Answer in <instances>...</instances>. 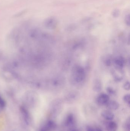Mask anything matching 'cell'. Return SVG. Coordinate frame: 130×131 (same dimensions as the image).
Masks as SVG:
<instances>
[{"label":"cell","mask_w":130,"mask_h":131,"mask_svg":"<svg viewBox=\"0 0 130 131\" xmlns=\"http://www.w3.org/2000/svg\"><path fill=\"white\" fill-rule=\"evenodd\" d=\"M86 131H103L99 127H93L91 126H88L86 128Z\"/></svg>","instance_id":"obj_17"},{"label":"cell","mask_w":130,"mask_h":131,"mask_svg":"<svg viewBox=\"0 0 130 131\" xmlns=\"http://www.w3.org/2000/svg\"><path fill=\"white\" fill-rule=\"evenodd\" d=\"M124 128L126 131H130V118L127 119L124 125Z\"/></svg>","instance_id":"obj_18"},{"label":"cell","mask_w":130,"mask_h":131,"mask_svg":"<svg viewBox=\"0 0 130 131\" xmlns=\"http://www.w3.org/2000/svg\"><path fill=\"white\" fill-rule=\"evenodd\" d=\"M125 21H126V24L128 26L130 25V17L129 15H127L126 17V19H125Z\"/></svg>","instance_id":"obj_22"},{"label":"cell","mask_w":130,"mask_h":131,"mask_svg":"<svg viewBox=\"0 0 130 131\" xmlns=\"http://www.w3.org/2000/svg\"><path fill=\"white\" fill-rule=\"evenodd\" d=\"M73 61L70 58L66 57L63 58L61 62V67L63 70L67 71L70 68H72Z\"/></svg>","instance_id":"obj_8"},{"label":"cell","mask_w":130,"mask_h":131,"mask_svg":"<svg viewBox=\"0 0 130 131\" xmlns=\"http://www.w3.org/2000/svg\"><path fill=\"white\" fill-rule=\"evenodd\" d=\"M105 105L109 110H113V111L117 110L120 107L119 103L116 101H113V100L112 101L110 100Z\"/></svg>","instance_id":"obj_12"},{"label":"cell","mask_w":130,"mask_h":131,"mask_svg":"<svg viewBox=\"0 0 130 131\" xmlns=\"http://www.w3.org/2000/svg\"><path fill=\"white\" fill-rule=\"evenodd\" d=\"M107 91L108 92V94H110L111 95H113L114 94V91L111 88H108L107 89Z\"/></svg>","instance_id":"obj_23"},{"label":"cell","mask_w":130,"mask_h":131,"mask_svg":"<svg viewBox=\"0 0 130 131\" xmlns=\"http://www.w3.org/2000/svg\"><path fill=\"white\" fill-rule=\"evenodd\" d=\"M75 118L73 114H69L67 115L66 118L65 124L67 127H72L75 124Z\"/></svg>","instance_id":"obj_13"},{"label":"cell","mask_w":130,"mask_h":131,"mask_svg":"<svg viewBox=\"0 0 130 131\" xmlns=\"http://www.w3.org/2000/svg\"><path fill=\"white\" fill-rule=\"evenodd\" d=\"M70 131H78L76 129H75V128H72V129H71L70 130Z\"/></svg>","instance_id":"obj_25"},{"label":"cell","mask_w":130,"mask_h":131,"mask_svg":"<svg viewBox=\"0 0 130 131\" xmlns=\"http://www.w3.org/2000/svg\"><path fill=\"white\" fill-rule=\"evenodd\" d=\"M86 73L84 68L79 64L73 65L71 69L70 82L75 86L82 85L85 81Z\"/></svg>","instance_id":"obj_1"},{"label":"cell","mask_w":130,"mask_h":131,"mask_svg":"<svg viewBox=\"0 0 130 131\" xmlns=\"http://www.w3.org/2000/svg\"><path fill=\"white\" fill-rule=\"evenodd\" d=\"M113 59L111 56L110 55H105L102 59V61L105 66L109 67L113 63Z\"/></svg>","instance_id":"obj_15"},{"label":"cell","mask_w":130,"mask_h":131,"mask_svg":"<svg viewBox=\"0 0 130 131\" xmlns=\"http://www.w3.org/2000/svg\"><path fill=\"white\" fill-rule=\"evenodd\" d=\"M44 25L47 29L53 30L56 28L57 26V21L53 18H49L45 21Z\"/></svg>","instance_id":"obj_6"},{"label":"cell","mask_w":130,"mask_h":131,"mask_svg":"<svg viewBox=\"0 0 130 131\" xmlns=\"http://www.w3.org/2000/svg\"><path fill=\"white\" fill-rule=\"evenodd\" d=\"M66 83V79L62 75H57L51 79L50 85L51 88L55 90H58L62 88Z\"/></svg>","instance_id":"obj_2"},{"label":"cell","mask_w":130,"mask_h":131,"mask_svg":"<svg viewBox=\"0 0 130 131\" xmlns=\"http://www.w3.org/2000/svg\"><path fill=\"white\" fill-rule=\"evenodd\" d=\"M107 131H117L118 129V125L116 122L113 121H109L106 125Z\"/></svg>","instance_id":"obj_14"},{"label":"cell","mask_w":130,"mask_h":131,"mask_svg":"<svg viewBox=\"0 0 130 131\" xmlns=\"http://www.w3.org/2000/svg\"><path fill=\"white\" fill-rule=\"evenodd\" d=\"M20 111L25 122L27 124H29L30 122L31 119L30 115L29 112L24 107H21Z\"/></svg>","instance_id":"obj_10"},{"label":"cell","mask_w":130,"mask_h":131,"mask_svg":"<svg viewBox=\"0 0 130 131\" xmlns=\"http://www.w3.org/2000/svg\"><path fill=\"white\" fill-rule=\"evenodd\" d=\"M79 96V93L78 92L75 90H71L66 94L65 99L68 102H72L77 100Z\"/></svg>","instance_id":"obj_3"},{"label":"cell","mask_w":130,"mask_h":131,"mask_svg":"<svg viewBox=\"0 0 130 131\" xmlns=\"http://www.w3.org/2000/svg\"><path fill=\"white\" fill-rule=\"evenodd\" d=\"M112 74L114 80L117 82L121 81L123 79L124 75L123 69L116 68L112 71Z\"/></svg>","instance_id":"obj_5"},{"label":"cell","mask_w":130,"mask_h":131,"mask_svg":"<svg viewBox=\"0 0 130 131\" xmlns=\"http://www.w3.org/2000/svg\"><path fill=\"white\" fill-rule=\"evenodd\" d=\"M92 88L94 91L98 92L101 91L102 88V84L101 81L98 79H95L93 81Z\"/></svg>","instance_id":"obj_11"},{"label":"cell","mask_w":130,"mask_h":131,"mask_svg":"<svg viewBox=\"0 0 130 131\" xmlns=\"http://www.w3.org/2000/svg\"><path fill=\"white\" fill-rule=\"evenodd\" d=\"M123 101L126 104L130 105V95L129 94L125 95L123 97Z\"/></svg>","instance_id":"obj_19"},{"label":"cell","mask_w":130,"mask_h":131,"mask_svg":"<svg viewBox=\"0 0 130 131\" xmlns=\"http://www.w3.org/2000/svg\"><path fill=\"white\" fill-rule=\"evenodd\" d=\"M123 88L124 90L126 91H129L130 90V82L129 81H126L124 84Z\"/></svg>","instance_id":"obj_20"},{"label":"cell","mask_w":130,"mask_h":131,"mask_svg":"<svg viewBox=\"0 0 130 131\" xmlns=\"http://www.w3.org/2000/svg\"><path fill=\"white\" fill-rule=\"evenodd\" d=\"M113 64L114 66V68L123 69L125 66V60L122 56H117L113 59Z\"/></svg>","instance_id":"obj_4"},{"label":"cell","mask_w":130,"mask_h":131,"mask_svg":"<svg viewBox=\"0 0 130 131\" xmlns=\"http://www.w3.org/2000/svg\"><path fill=\"white\" fill-rule=\"evenodd\" d=\"M102 117L107 121H111L114 119V115L113 113L109 110H104L102 112Z\"/></svg>","instance_id":"obj_9"},{"label":"cell","mask_w":130,"mask_h":131,"mask_svg":"<svg viewBox=\"0 0 130 131\" xmlns=\"http://www.w3.org/2000/svg\"><path fill=\"white\" fill-rule=\"evenodd\" d=\"M5 102L3 99L0 97V108H3L5 107Z\"/></svg>","instance_id":"obj_21"},{"label":"cell","mask_w":130,"mask_h":131,"mask_svg":"<svg viewBox=\"0 0 130 131\" xmlns=\"http://www.w3.org/2000/svg\"><path fill=\"white\" fill-rule=\"evenodd\" d=\"M45 126L49 131H50L55 128L56 125L54 122L52 121H49L47 122Z\"/></svg>","instance_id":"obj_16"},{"label":"cell","mask_w":130,"mask_h":131,"mask_svg":"<svg viewBox=\"0 0 130 131\" xmlns=\"http://www.w3.org/2000/svg\"><path fill=\"white\" fill-rule=\"evenodd\" d=\"M119 15V12L118 10H115L114 12L113 13V15L114 16V17H118Z\"/></svg>","instance_id":"obj_24"},{"label":"cell","mask_w":130,"mask_h":131,"mask_svg":"<svg viewBox=\"0 0 130 131\" xmlns=\"http://www.w3.org/2000/svg\"><path fill=\"white\" fill-rule=\"evenodd\" d=\"M110 101L109 95L105 93H102L98 96L97 102L98 104L100 105H106Z\"/></svg>","instance_id":"obj_7"}]
</instances>
